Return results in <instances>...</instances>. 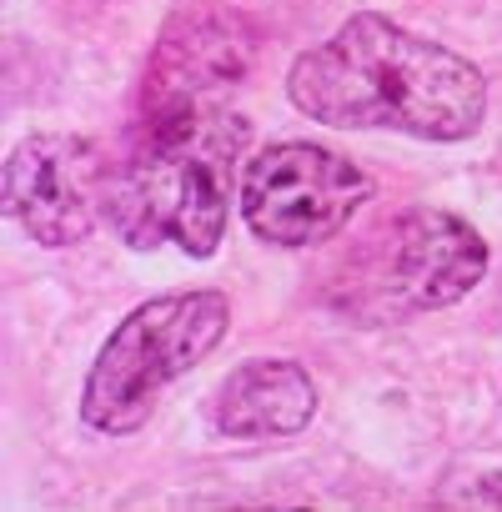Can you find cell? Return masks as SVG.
<instances>
[{
    "label": "cell",
    "instance_id": "cell-1",
    "mask_svg": "<svg viewBox=\"0 0 502 512\" xmlns=\"http://www.w3.org/2000/svg\"><path fill=\"white\" fill-rule=\"evenodd\" d=\"M287 96L322 126L402 131L417 141H467L487 116V81L467 56L372 11L302 51L292 61Z\"/></svg>",
    "mask_w": 502,
    "mask_h": 512
},
{
    "label": "cell",
    "instance_id": "cell-2",
    "mask_svg": "<svg viewBox=\"0 0 502 512\" xmlns=\"http://www.w3.org/2000/svg\"><path fill=\"white\" fill-rule=\"evenodd\" d=\"M241 151L246 121L221 106L141 116L131 151L106 181L111 231L136 251L176 241L196 262L216 256L231 211V166Z\"/></svg>",
    "mask_w": 502,
    "mask_h": 512
},
{
    "label": "cell",
    "instance_id": "cell-3",
    "mask_svg": "<svg viewBox=\"0 0 502 512\" xmlns=\"http://www.w3.org/2000/svg\"><path fill=\"white\" fill-rule=\"evenodd\" d=\"M226 327H231V302L221 292H171L126 312L86 372L81 387L86 427L101 437L136 432L151 417L161 387L206 362L226 337Z\"/></svg>",
    "mask_w": 502,
    "mask_h": 512
},
{
    "label": "cell",
    "instance_id": "cell-4",
    "mask_svg": "<svg viewBox=\"0 0 502 512\" xmlns=\"http://www.w3.org/2000/svg\"><path fill=\"white\" fill-rule=\"evenodd\" d=\"M352 312L387 322L462 302L487 277V241L452 211H407L372 236Z\"/></svg>",
    "mask_w": 502,
    "mask_h": 512
},
{
    "label": "cell",
    "instance_id": "cell-5",
    "mask_svg": "<svg viewBox=\"0 0 502 512\" xmlns=\"http://www.w3.org/2000/svg\"><path fill=\"white\" fill-rule=\"evenodd\" d=\"M367 196L372 176L312 141L267 146L241 171V216L272 246H317L337 236Z\"/></svg>",
    "mask_w": 502,
    "mask_h": 512
},
{
    "label": "cell",
    "instance_id": "cell-6",
    "mask_svg": "<svg viewBox=\"0 0 502 512\" xmlns=\"http://www.w3.org/2000/svg\"><path fill=\"white\" fill-rule=\"evenodd\" d=\"M257 46H262L257 26L236 6H221V0H186V6H176L146 66L141 116L221 106V91L246 81Z\"/></svg>",
    "mask_w": 502,
    "mask_h": 512
},
{
    "label": "cell",
    "instance_id": "cell-7",
    "mask_svg": "<svg viewBox=\"0 0 502 512\" xmlns=\"http://www.w3.org/2000/svg\"><path fill=\"white\" fill-rule=\"evenodd\" d=\"M111 166L86 136H31L6 161V211L41 246H76L106 216Z\"/></svg>",
    "mask_w": 502,
    "mask_h": 512
},
{
    "label": "cell",
    "instance_id": "cell-8",
    "mask_svg": "<svg viewBox=\"0 0 502 512\" xmlns=\"http://www.w3.org/2000/svg\"><path fill=\"white\" fill-rule=\"evenodd\" d=\"M317 417V387L312 377L287 357H257L221 377L211 392V432L226 442H267L292 437Z\"/></svg>",
    "mask_w": 502,
    "mask_h": 512
}]
</instances>
